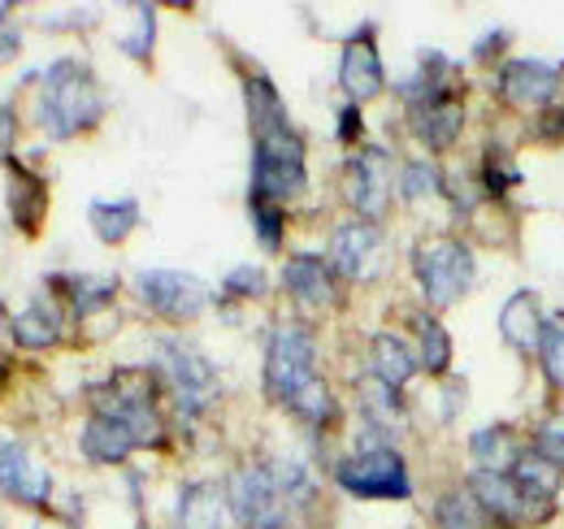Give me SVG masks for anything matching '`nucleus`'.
<instances>
[{
	"label": "nucleus",
	"instance_id": "obj_1",
	"mask_svg": "<svg viewBox=\"0 0 564 529\" xmlns=\"http://www.w3.org/2000/svg\"><path fill=\"white\" fill-rule=\"evenodd\" d=\"M248 109L257 127V161H252V199H282L304 196L308 170H304V139L291 131L286 109L270 78L248 83Z\"/></svg>",
	"mask_w": 564,
	"mask_h": 529
},
{
	"label": "nucleus",
	"instance_id": "obj_2",
	"mask_svg": "<svg viewBox=\"0 0 564 529\" xmlns=\"http://www.w3.org/2000/svg\"><path fill=\"white\" fill-rule=\"evenodd\" d=\"M100 114H105V96L96 87V74L74 57L53 62L44 74V91H40V127L53 139H70L96 127Z\"/></svg>",
	"mask_w": 564,
	"mask_h": 529
},
{
	"label": "nucleus",
	"instance_id": "obj_3",
	"mask_svg": "<svg viewBox=\"0 0 564 529\" xmlns=\"http://www.w3.org/2000/svg\"><path fill=\"white\" fill-rule=\"evenodd\" d=\"M413 269H417V282H422L425 300L434 309H447L456 304L474 278H478V264H474V252L460 244V239H425L413 252Z\"/></svg>",
	"mask_w": 564,
	"mask_h": 529
},
{
	"label": "nucleus",
	"instance_id": "obj_4",
	"mask_svg": "<svg viewBox=\"0 0 564 529\" xmlns=\"http://www.w3.org/2000/svg\"><path fill=\"white\" fill-rule=\"evenodd\" d=\"M317 343L300 322H282L279 331L270 334V352H265V387L270 396L291 403V396H300L317 374Z\"/></svg>",
	"mask_w": 564,
	"mask_h": 529
},
{
	"label": "nucleus",
	"instance_id": "obj_5",
	"mask_svg": "<svg viewBox=\"0 0 564 529\" xmlns=\"http://www.w3.org/2000/svg\"><path fill=\"white\" fill-rule=\"evenodd\" d=\"M339 486L356 499H409V464L395 447H365L335 468Z\"/></svg>",
	"mask_w": 564,
	"mask_h": 529
},
{
	"label": "nucleus",
	"instance_id": "obj_6",
	"mask_svg": "<svg viewBox=\"0 0 564 529\" xmlns=\"http://www.w3.org/2000/svg\"><path fill=\"white\" fill-rule=\"evenodd\" d=\"M226 504L243 529H286V517H291V499L282 495L270 468H239L230 477Z\"/></svg>",
	"mask_w": 564,
	"mask_h": 529
},
{
	"label": "nucleus",
	"instance_id": "obj_7",
	"mask_svg": "<svg viewBox=\"0 0 564 529\" xmlns=\"http://www.w3.org/2000/svg\"><path fill=\"white\" fill-rule=\"evenodd\" d=\"M135 291L152 313L170 322H196L209 309V287L183 269H143L135 278Z\"/></svg>",
	"mask_w": 564,
	"mask_h": 529
},
{
	"label": "nucleus",
	"instance_id": "obj_8",
	"mask_svg": "<svg viewBox=\"0 0 564 529\" xmlns=\"http://www.w3.org/2000/svg\"><path fill=\"white\" fill-rule=\"evenodd\" d=\"M161 374L165 382L174 387V396L183 408H205L213 396H217V374L213 365L187 343H161Z\"/></svg>",
	"mask_w": 564,
	"mask_h": 529
},
{
	"label": "nucleus",
	"instance_id": "obj_9",
	"mask_svg": "<svg viewBox=\"0 0 564 529\" xmlns=\"http://www.w3.org/2000/svg\"><path fill=\"white\" fill-rule=\"evenodd\" d=\"M348 204L360 213V222H373L391 204V156L382 148H365L348 165Z\"/></svg>",
	"mask_w": 564,
	"mask_h": 529
},
{
	"label": "nucleus",
	"instance_id": "obj_10",
	"mask_svg": "<svg viewBox=\"0 0 564 529\" xmlns=\"http://www.w3.org/2000/svg\"><path fill=\"white\" fill-rule=\"evenodd\" d=\"M382 261V230L373 222H344L335 235H330V269L344 273V278H373Z\"/></svg>",
	"mask_w": 564,
	"mask_h": 529
},
{
	"label": "nucleus",
	"instance_id": "obj_11",
	"mask_svg": "<svg viewBox=\"0 0 564 529\" xmlns=\"http://www.w3.org/2000/svg\"><path fill=\"white\" fill-rule=\"evenodd\" d=\"M0 490L26 508H44L53 495V477H48V468L31 461V452L22 443L4 439L0 443Z\"/></svg>",
	"mask_w": 564,
	"mask_h": 529
},
{
	"label": "nucleus",
	"instance_id": "obj_12",
	"mask_svg": "<svg viewBox=\"0 0 564 529\" xmlns=\"http://www.w3.org/2000/svg\"><path fill=\"white\" fill-rule=\"evenodd\" d=\"M339 83L352 100H373L382 87H387V74H382V57L373 48V31H356L352 40L344 44V62H339Z\"/></svg>",
	"mask_w": 564,
	"mask_h": 529
},
{
	"label": "nucleus",
	"instance_id": "obj_13",
	"mask_svg": "<svg viewBox=\"0 0 564 529\" xmlns=\"http://www.w3.org/2000/svg\"><path fill=\"white\" fill-rule=\"evenodd\" d=\"M556 87H561V74L556 66H543V62H508L499 69V91L508 105H521V109H547L556 100Z\"/></svg>",
	"mask_w": 564,
	"mask_h": 529
},
{
	"label": "nucleus",
	"instance_id": "obj_14",
	"mask_svg": "<svg viewBox=\"0 0 564 529\" xmlns=\"http://www.w3.org/2000/svg\"><path fill=\"white\" fill-rule=\"evenodd\" d=\"M469 490H474V499L482 504V512H491V521H508V526H517V521H530V517H534V508H530V499L521 495V486L512 482V473H487V468H474Z\"/></svg>",
	"mask_w": 564,
	"mask_h": 529
},
{
	"label": "nucleus",
	"instance_id": "obj_15",
	"mask_svg": "<svg viewBox=\"0 0 564 529\" xmlns=\"http://www.w3.org/2000/svg\"><path fill=\"white\" fill-rule=\"evenodd\" d=\"M465 127V105L456 96H430L422 105H413V131L430 152H447L456 143V134Z\"/></svg>",
	"mask_w": 564,
	"mask_h": 529
},
{
	"label": "nucleus",
	"instance_id": "obj_16",
	"mask_svg": "<svg viewBox=\"0 0 564 529\" xmlns=\"http://www.w3.org/2000/svg\"><path fill=\"white\" fill-rule=\"evenodd\" d=\"M78 447H83V456L96 464H122L135 447H140V439H135V430L127 425V421H118V417H91L87 425H83V439H78Z\"/></svg>",
	"mask_w": 564,
	"mask_h": 529
},
{
	"label": "nucleus",
	"instance_id": "obj_17",
	"mask_svg": "<svg viewBox=\"0 0 564 529\" xmlns=\"http://www.w3.org/2000/svg\"><path fill=\"white\" fill-rule=\"evenodd\" d=\"M282 282L286 291L300 300V304H335V269L322 257H295L282 269Z\"/></svg>",
	"mask_w": 564,
	"mask_h": 529
},
{
	"label": "nucleus",
	"instance_id": "obj_18",
	"mask_svg": "<svg viewBox=\"0 0 564 529\" xmlns=\"http://www.w3.org/2000/svg\"><path fill=\"white\" fill-rule=\"evenodd\" d=\"M512 482H517L521 495L530 499L534 517H543L547 504H552L556 490H561V468L547 461V456H539V452H521L517 464H512Z\"/></svg>",
	"mask_w": 564,
	"mask_h": 529
},
{
	"label": "nucleus",
	"instance_id": "obj_19",
	"mask_svg": "<svg viewBox=\"0 0 564 529\" xmlns=\"http://www.w3.org/2000/svg\"><path fill=\"white\" fill-rule=\"evenodd\" d=\"M369 360H373V378L378 382H387V387H404L422 365H417V352L400 338V334H373V343H369Z\"/></svg>",
	"mask_w": 564,
	"mask_h": 529
},
{
	"label": "nucleus",
	"instance_id": "obj_20",
	"mask_svg": "<svg viewBox=\"0 0 564 529\" xmlns=\"http://www.w3.org/2000/svg\"><path fill=\"white\" fill-rule=\"evenodd\" d=\"M543 313H539V300L530 295V291H517L508 304H503V313H499V331L503 338L512 343V347H521V352H539V338H543Z\"/></svg>",
	"mask_w": 564,
	"mask_h": 529
},
{
	"label": "nucleus",
	"instance_id": "obj_21",
	"mask_svg": "<svg viewBox=\"0 0 564 529\" xmlns=\"http://www.w3.org/2000/svg\"><path fill=\"white\" fill-rule=\"evenodd\" d=\"M226 495L213 482H196L183 490L178 499V529H221V512H226Z\"/></svg>",
	"mask_w": 564,
	"mask_h": 529
},
{
	"label": "nucleus",
	"instance_id": "obj_22",
	"mask_svg": "<svg viewBox=\"0 0 564 529\" xmlns=\"http://www.w3.org/2000/svg\"><path fill=\"white\" fill-rule=\"evenodd\" d=\"M9 331H13V338H18L22 347H53V343L62 338V313H57L48 300H35V304H26V309L9 322Z\"/></svg>",
	"mask_w": 564,
	"mask_h": 529
},
{
	"label": "nucleus",
	"instance_id": "obj_23",
	"mask_svg": "<svg viewBox=\"0 0 564 529\" xmlns=\"http://www.w3.org/2000/svg\"><path fill=\"white\" fill-rule=\"evenodd\" d=\"M360 412H365V421H369L373 430H382V434H391V430L404 425L400 391L387 387V382H378V378H365V382H360Z\"/></svg>",
	"mask_w": 564,
	"mask_h": 529
},
{
	"label": "nucleus",
	"instance_id": "obj_24",
	"mask_svg": "<svg viewBox=\"0 0 564 529\" xmlns=\"http://www.w3.org/2000/svg\"><path fill=\"white\" fill-rule=\"evenodd\" d=\"M87 217H91V226H96V235L105 239V244H122L131 230H135V222H140V204L135 199H91V208H87Z\"/></svg>",
	"mask_w": 564,
	"mask_h": 529
},
{
	"label": "nucleus",
	"instance_id": "obj_25",
	"mask_svg": "<svg viewBox=\"0 0 564 529\" xmlns=\"http://www.w3.org/2000/svg\"><path fill=\"white\" fill-rule=\"evenodd\" d=\"M44 208H48L44 183H40L31 170L13 165V192H9V213H13V222H18L22 230H35L40 217H44Z\"/></svg>",
	"mask_w": 564,
	"mask_h": 529
},
{
	"label": "nucleus",
	"instance_id": "obj_26",
	"mask_svg": "<svg viewBox=\"0 0 564 529\" xmlns=\"http://www.w3.org/2000/svg\"><path fill=\"white\" fill-rule=\"evenodd\" d=\"M413 326H417V365L430 369V374H447V365H452V338L443 331V322L422 313Z\"/></svg>",
	"mask_w": 564,
	"mask_h": 529
},
{
	"label": "nucleus",
	"instance_id": "obj_27",
	"mask_svg": "<svg viewBox=\"0 0 564 529\" xmlns=\"http://www.w3.org/2000/svg\"><path fill=\"white\" fill-rule=\"evenodd\" d=\"M434 521H438V529H487L482 526V504L474 499L469 486L443 495L438 508H434Z\"/></svg>",
	"mask_w": 564,
	"mask_h": 529
},
{
	"label": "nucleus",
	"instance_id": "obj_28",
	"mask_svg": "<svg viewBox=\"0 0 564 529\" xmlns=\"http://www.w3.org/2000/svg\"><path fill=\"white\" fill-rule=\"evenodd\" d=\"M469 452H474L478 468H487V473H512V464H517L512 439L503 430H478L469 439Z\"/></svg>",
	"mask_w": 564,
	"mask_h": 529
},
{
	"label": "nucleus",
	"instance_id": "obj_29",
	"mask_svg": "<svg viewBox=\"0 0 564 529\" xmlns=\"http://www.w3.org/2000/svg\"><path fill=\"white\" fill-rule=\"evenodd\" d=\"M57 287L66 291V300L74 304L78 317L105 309L109 295H113V278H87V273H83V278H57Z\"/></svg>",
	"mask_w": 564,
	"mask_h": 529
},
{
	"label": "nucleus",
	"instance_id": "obj_30",
	"mask_svg": "<svg viewBox=\"0 0 564 529\" xmlns=\"http://www.w3.org/2000/svg\"><path fill=\"white\" fill-rule=\"evenodd\" d=\"M300 421H308V425H326V421H335V399H330V387L322 382V378H313L300 396H291V403H286Z\"/></svg>",
	"mask_w": 564,
	"mask_h": 529
},
{
	"label": "nucleus",
	"instance_id": "obj_31",
	"mask_svg": "<svg viewBox=\"0 0 564 529\" xmlns=\"http://www.w3.org/2000/svg\"><path fill=\"white\" fill-rule=\"evenodd\" d=\"M443 192V174L430 165V161H409L400 170V196L404 199H425Z\"/></svg>",
	"mask_w": 564,
	"mask_h": 529
},
{
	"label": "nucleus",
	"instance_id": "obj_32",
	"mask_svg": "<svg viewBox=\"0 0 564 529\" xmlns=\"http://www.w3.org/2000/svg\"><path fill=\"white\" fill-rule=\"evenodd\" d=\"M539 360H543V374L564 387V322H547L543 338H539Z\"/></svg>",
	"mask_w": 564,
	"mask_h": 529
},
{
	"label": "nucleus",
	"instance_id": "obj_33",
	"mask_svg": "<svg viewBox=\"0 0 564 529\" xmlns=\"http://www.w3.org/2000/svg\"><path fill=\"white\" fill-rule=\"evenodd\" d=\"M221 287H226V295H235V300H257V295H265V269H261V264H235Z\"/></svg>",
	"mask_w": 564,
	"mask_h": 529
},
{
	"label": "nucleus",
	"instance_id": "obj_34",
	"mask_svg": "<svg viewBox=\"0 0 564 529\" xmlns=\"http://www.w3.org/2000/svg\"><path fill=\"white\" fill-rule=\"evenodd\" d=\"M252 222H257L261 244L274 252V248L282 244V208L279 204H270V199H252Z\"/></svg>",
	"mask_w": 564,
	"mask_h": 529
},
{
	"label": "nucleus",
	"instance_id": "obj_35",
	"mask_svg": "<svg viewBox=\"0 0 564 529\" xmlns=\"http://www.w3.org/2000/svg\"><path fill=\"white\" fill-rule=\"evenodd\" d=\"M534 452L547 456V461L561 468L564 464V412L561 417H547V421L539 425V434H534Z\"/></svg>",
	"mask_w": 564,
	"mask_h": 529
},
{
	"label": "nucleus",
	"instance_id": "obj_36",
	"mask_svg": "<svg viewBox=\"0 0 564 529\" xmlns=\"http://www.w3.org/2000/svg\"><path fill=\"white\" fill-rule=\"evenodd\" d=\"M152 35H156L152 9H140V31H135V35H127V40H122V48H127L131 57H148V53H152Z\"/></svg>",
	"mask_w": 564,
	"mask_h": 529
},
{
	"label": "nucleus",
	"instance_id": "obj_37",
	"mask_svg": "<svg viewBox=\"0 0 564 529\" xmlns=\"http://www.w3.org/2000/svg\"><path fill=\"white\" fill-rule=\"evenodd\" d=\"M539 139L564 143V109H543V118H539Z\"/></svg>",
	"mask_w": 564,
	"mask_h": 529
},
{
	"label": "nucleus",
	"instance_id": "obj_38",
	"mask_svg": "<svg viewBox=\"0 0 564 529\" xmlns=\"http://www.w3.org/2000/svg\"><path fill=\"white\" fill-rule=\"evenodd\" d=\"M13 131H18V127H13V109L0 105V156L13 148Z\"/></svg>",
	"mask_w": 564,
	"mask_h": 529
},
{
	"label": "nucleus",
	"instance_id": "obj_39",
	"mask_svg": "<svg viewBox=\"0 0 564 529\" xmlns=\"http://www.w3.org/2000/svg\"><path fill=\"white\" fill-rule=\"evenodd\" d=\"M13 53H18V31H9V26L0 22V62L13 57Z\"/></svg>",
	"mask_w": 564,
	"mask_h": 529
},
{
	"label": "nucleus",
	"instance_id": "obj_40",
	"mask_svg": "<svg viewBox=\"0 0 564 529\" xmlns=\"http://www.w3.org/2000/svg\"><path fill=\"white\" fill-rule=\"evenodd\" d=\"M356 118H360V114H356V105H352V109H344V127H339V139H356Z\"/></svg>",
	"mask_w": 564,
	"mask_h": 529
},
{
	"label": "nucleus",
	"instance_id": "obj_41",
	"mask_svg": "<svg viewBox=\"0 0 564 529\" xmlns=\"http://www.w3.org/2000/svg\"><path fill=\"white\" fill-rule=\"evenodd\" d=\"M487 529H512V526H508V521H491Z\"/></svg>",
	"mask_w": 564,
	"mask_h": 529
}]
</instances>
